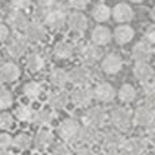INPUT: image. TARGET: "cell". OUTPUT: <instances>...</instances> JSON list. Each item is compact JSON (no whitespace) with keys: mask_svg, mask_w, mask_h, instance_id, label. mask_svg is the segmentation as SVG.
Returning <instances> with one entry per match:
<instances>
[{"mask_svg":"<svg viewBox=\"0 0 155 155\" xmlns=\"http://www.w3.org/2000/svg\"><path fill=\"white\" fill-rule=\"evenodd\" d=\"M109 121L114 129L127 132L134 124V113L128 107H116L109 113Z\"/></svg>","mask_w":155,"mask_h":155,"instance_id":"6da1fadb","label":"cell"},{"mask_svg":"<svg viewBox=\"0 0 155 155\" xmlns=\"http://www.w3.org/2000/svg\"><path fill=\"white\" fill-rule=\"evenodd\" d=\"M45 67V59L40 52H31L27 54L26 59V68L30 71L31 74H38L40 71L44 70Z\"/></svg>","mask_w":155,"mask_h":155,"instance_id":"83f0119b","label":"cell"},{"mask_svg":"<svg viewBox=\"0 0 155 155\" xmlns=\"http://www.w3.org/2000/svg\"><path fill=\"white\" fill-rule=\"evenodd\" d=\"M147 136H148V139H150L151 142L155 143V121L151 124V125L147 127Z\"/></svg>","mask_w":155,"mask_h":155,"instance_id":"ee69618b","label":"cell"},{"mask_svg":"<svg viewBox=\"0 0 155 155\" xmlns=\"http://www.w3.org/2000/svg\"><path fill=\"white\" fill-rule=\"evenodd\" d=\"M93 99V90L87 87H78L70 95V101L76 107H87Z\"/></svg>","mask_w":155,"mask_h":155,"instance_id":"9a60e30c","label":"cell"},{"mask_svg":"<svg viewBox=\"0 0 155 155\" xmlns=\"http://www.w3.org/2000/svg\"><path fill=\"white\" fill-rule=\"evenodd\" d=\"M79 128H80L79 121L72 117H68L60 123L59 128H57V134H59L60 139L63 142H67V143L76 142Z\"/></svg>","mask_w":155,"mask_h":155,"instance_id":"3957f363","label":"cell"},{"mask_svg":"<svg viewBox=\"0 0 155 155\" xmlns=\"http://www.w3.org/2000/svg\"><path fill=\"white\" fill-rule=\"evenodd\" d=\"M51 155H72V153H71V150L65 144L60 143V144L54 146V148L52 150V154Z\"/></svg>","mask_w":155,"mask_h":155,"instance_id":"60d3db41","label":"cell"},{"mask_svg":"<svg viewBox=\"0 0 155 155\" xmlns=\"http://www.w3.org/2000/svg\"><path fill=\"white\" fill-rule=\"evenodd\" d=\"M33 144V137L30 136L27 132H21L16 136H14L12 146L18 151H26L30 148V146Z\"/></svg>","mask_w":155,"mask_h":155,"instance_id":"d6a6232c","label":"cell"},{"mask_svg":"<svg viewBox=\"0 0 155 155\" xmlns=\"http://www.w3.org/2000/svg\"><path fill=\"white\" fill-rule=\"evenodd\" d=\"M53 54L59 60H68L75 54V46L67 41H59L53 46Z\"/></svg>","mask_w":155,"mask_h":155,"instance_id":"4316f807","label":"cell"},{"mask_svg":"<svg viewBox=\"0 0 155 155\" xmlns=\"http://www.w3.org/2000/svg\"><path fill=\"white\" fill-rule=\"evenodd\" d=\"M49 82L60 90V88H64L70 83V75L63 68H53L52 72L49 74Z\"/></svg>","mask_w":155,"mask_h":155,"instance_id":"f1b7e54d","label":"cell"},{"mask_svg":"<svg viewBox=\"0 0 155 155\" xmlns=\"http://www.w3.org/2000/svg\"><path fill=\"white\" fill-rule=\"evenodd\" d=\"M99 136L101 135H99L98 128H94V127L83 124V125H80L79 132H78L76 142L82 143V144H94L99 139Z\"/></svg>","mask_w":155,"mask_h":155,"instance_id":"603a6c76","label":"cell"},{"mask_svg":"<svg viewBox=\"0 0 155 155\" xmlns=\"http://www.w3.org/2000/svg\"><path fill=\"white\" fill-rule=\"evenodd\" d=\"M21 76V68L16 63L7 61L0 65V82L2 83H12Z\"/></svg>","mask_w":155,"mask_h":155,"instance_id":"e0dca14e","label":"cell"},{"mask_svg":"<svg viewBox=\"0 0 155 155\" xmlns=\"http://www.w3.org/2000/svg\"><path fill=\"white\" fill-rule=\"evenodd\" d=\"M154 155H155V153H154Z\"/></svg>","mask_w":155,"mask_h":155,"instance_id":"816d5d0a","label":"cell"},{"mask_svg":"<svg viewBox=\"0 0 155 155\" xmlns=\"http://www.w3.org/2000/svg\"><path fill=\"white\" fill-rule=\"evenodd\" d=\"M67 18L68 16H67V14H65L64 8L54 7L45 12L42 23L45 25L46 27H49L51 30H60V29H63V26L65 25Z\"/></svg>","mask_w":155,"mask_h":155,"instance_id":"277c9868","label":"cell"},{"mask_svg":"<svg viewBox=\"0 0 155 155\" xmlns=\"http://www.w3.org/2000/svg\"><path fill=\"white\" fill-rule=\"evenodd\" d=\"M113 37H114V41L118 45H127V44H129L134 40L135 30L129 25H120V26H117L114 29Z\"/></svg>","mask_w":155,"mask_h":155,"instance_id":"d4e9b609","label":"cell"},{"mask_svg":"<svg viewBox=\"0 0 155 155\" xmlns=\"http://www.w3.org/2000/svg\"><path fill=\"white\" fill-rule=\"evenodd\" d=\"M23 94L29 99H37L42 93V87L38 82H27L23 84Z\"/></svg>","mask_w":155,"mask_h":155,"instance_id":"836d02e7","label":"cell"},{"mask_svg":"<svg viewBox=\"0 0 155 155\" xmlns=\"http://www.w3.org/2000/svg\"><path fill=\"white\" fill-rule=\"evenodd\" d=\"M153 83H154V84H155V74H154V82H153Z\"/></svg>","mask_w":155,"mask_h":155,"instance_id":"f907efd6","label":"cell"},{"mask_svg":"<svg viewBox=\"0 0 155 155\" xmlns=\"http://www.w3.org/2000/svg\"><path fill=\"white\" fill-rule=\"evenodd\" d=\"M101 68L106 75H116L123 68V59L117 53H107L106 56L102 57Z\"/></svg>","mask_w":155,"mask_h":155,"instance_id":"30bf717a","label":"cell"},{"mask_svg":"<svg viewBox=\"0 0 155 155\" xmlns=\"http://www.w3.org/2000/svg\"><path fill=\"white\" fill-rule=\"evenodd\" d=\"M155 121V112L148 105H142L134 112V124L137 127H148Z\"/></svg>","mask_w":155,"mask_h":155,"instance_id":"8fae6325","label":"cell"},{"mask_svg":"<svg viewBox=\"0 0 155 155\" xmlns=\"http://www.w3.org/2000/svg\"><path fill=\"white\" fill-rule=\"evenodd\" d=\"M5 21H7V26L11 29L16 30V31H22L27 27L30 23L27 15L22 10H16V8H11L5 14Z\"/></svg>","mask_w":155,"mask_h":155,"instance_id":"8992f818","label":"cell"},{"mask_svg":"<svg viewBox=\"0 0 155 155\" xmlns=\"http://www.w3.org/2000/svg\"><path fill=\"white\" fill-rule=\"evenodd\" d=\"M132 72H134V76L136 78L139 82L148 83L154 78L155 71L150 63H135Z\"/></svg>","mask_w":155,"mask_h":155,"instance_id":"cb8c5ba5","label":"cell"},{"mask_svg":"<svg viewBox=\"0 0 155 155\" xmlns=\"http://www.w3.org/2000/svg\"><path fill=\"white\" fill-rule=\"evenodd\" d=\"M34 112L35 110L33 109L30 105L21 104L15 107L14 116H15V118L18 121H21V123H31L33 118H34Z\"/></svg>","mask_w":155,"mask_h":155,"instance_id":"f546056e","label":"cell"},{"mask_svg":"<svg viewBox=\"0 0 155 155\" xmlns=\"http://www.w3.org/2000/svg\"><path fill=\"white\" fill-rule=\"evenodd\" d=\"M112 16L120 25H127L134 19V10L127 3H118L112 10Z\"/></svg>","mask_w":155,"mask_h":155,"instance_id":"44dd1931","label":"cell"},{"mask_svg":"<svg viewBox=\"0 0 155 155\" xmlns=\"http://www.w3.org/2000/svg\"><path fill=\"white\" fill-rule=\"evenodd\" d=\"M48 106L53 110H63L67 107V105L70 104V94L64 90H57L52 91L48 95Z\"/></svg>","mask_w":155,"mask_h":155,"instance_id":"ac0fdd59","label":"cell"},{"mask_svg":"<svg viewBox=\"0 0 155 155\" xmlns=\"http://www.w3.org/2000/svg\"><path fill=\"white\" fill-rule=\"evenodd\" d=\"M90 38H91V44H93V45H97L101 48V46L107 45V44L112 41L113 34L109 27L99 25V26H95L93 29Z\"/></svg>","mask_w":155,"mask_h":155,"instance_id":"d6986e66","label":"cell"},{"mask_svg":"<svg viewBox=\"0 0 155 155\" xmlns=\"http://www.w3.org/2000/svg\"><path fill=\"white\" fill-rule=\"evenodd\" d=\"M75 46V53H78L82 60L87 64H95L97 61H101L102 57H104V53H102V49L97 45H87V44L79 42L76 44Z\"/></svg>","mask_w":155,"mask_h":155,"instance_id":"7a4b0ae2","label":"cell"},{"mask_svg":"<svg viewBox=\"0 0 155 155\" xmlns=\"http://www.w3.org/2000/svg\"><path fill=\"white\" fill-rule=\"evenodd\" d=\"M57 4V0H37V8L42 11H49L54 8Z\"/></svg>","mask_w":155,"mask_h":155,"instance_id":"f35d334b","label":"cell"},{"mask_svg":"<svg viewBox=\"0 0 155 155\" xmlns=\"http://www.w3.org/2000/svg\"><path fill=\"white\" fill-rule=\"evenodd\" d=\"M8 37H10V27L5 23L0 22V44L5 42L8 40Z\"/></svg>","mask_w":155,"mask_h":155,"instance_id":"7bdbcfd3","label":"cell"},{"mask_svg":"<svg viewBox=\"0 0 155 155\" xmlns=\"http://www.w3.org/2000/svg\"><path fill=\"white\" fill-rule=\"evenodd\" d=\"M27 48H29V41L23 35H15L8 41L7 46H5V53L11 57V59H19L26 53Z\"/></svg>","mask_w":155,"mask_h":155,"instance_id":"52a82bcc","label":"cell"},{"mask_svg":"<svg viewBox=\"0 0 155 155\" xmlns=\"http://www.w3.org/2000/svg\"><path fill=\"white\" fill-rule=\"evenodd\" d=\"M75 155H95V153H94L91 148H88V147H82V148H79V150L76 151Z\"/></svg>","mask_w":155,"mask_h":155,"instance_id":"f6af8a7d","label":"cell"},{"mask_svg":"<svg viewBox=\"0 0 155 155\" xmlns=\"http://www.w3.org/2000/svg\"><path fill=\"white\" fill-rule=\"evenodd\" d=\"M107 118H109V114L101 106H94L90 107L88 110H86V113L83 114V123L86 125L94 127V128H101L106 124Z\"/></svg>","mask_w":155,"mask_h":155,"instance_id":"5b68a950","label":"cell"},{"mask_svg":"<svg viewBox=\"0 0 155 155\" xmlns=\"http://www.w3.org/2000/svg\"><path fill=\"white\" fill-rule=\"evenodd\" d=\"M150 16H151V19L155 22V7H153V10H151V12H150Z\"/></svg>","mask_w":155,"mask_h":155,"instance_id":"7dc6e473","label":"cell"},{"mask_svg":"<svg viewBox=\"0 0 155 155\" xmlns=\"http://www.w3.org/2000/svg\"><path fill=\"white\" fill-rule=\"evenodd\" d=\"M14 104V95L7 87L0 86V109L5 110L11 107Z\"/></svg>","mask_w":155,"mask_h":155,"instance_id":"e575fe53","label":"cell"},{"mask_svg":"<svg viewBox=\"0 0 155 155\" xmlns=\"http://www.w3.org/2000/svg\"><path fill=\"white\" fill-rule=\"evenodd\" d=\"M116 95H117V91H116L114 87L107 82L97 83L93 88V98L97 99L98 102H102V104L112 102L113 99L116 98Z\"/></svg>","mask_w":155,"mask_h":155,"instance_id":"ba28073f","label":"cell"},{"mask_svg":"<svg viewBox=\"0 0 155 155\" xmlns=\"http://www.w3.org/2000/svg\"><path fill=\"white\" fill-rule=\"evenodd\" d=\"M54 110L51 109L49 106L46 107H41V109L35 110L34 112V118H33V123L37 124L40 127H48L51 125L54 121Z\"/></svg>","mask_w":155,"mask_h":155,"instance_id":"484cf974","label":"cell"},{"mask_svg":"<svg viewBox=\"0 0 155 155\" xmlns=\"http://www.w3.org/2000/svg\"><path fill=\"white\" fill-rule=\"evenodd\" d=\"M144 41L150 45H155V25L147 26L144 30Z\"/></svg>","mask_w":155,"mask_h":155,"instance_id":"ab89813d","label":"cell"},{"mask_svg":"<svg viewBox=\"0 0 155 155\" xmlns=\"http://www.w3.org/2000/svg\"><path fill=\"white\" fill-rule=\"evenodd\" d=\"M91 16L95 22L98 23H104V22H107L112 16V10L107 7L104 3H98V4L94 5L93 11H91Z\"/></svg>","mask_w":155,"mask_h":155,"instance_id":"4dcf8cb0","label":"cell"},{"mask_svg":"<svg viewBox=\"0 0 155 155\" xmlns=\"http://www.w3.org/2000/svg\"><path fill=\"white\" fill-rule=\"evenodd\" d=\"M147 148V140L143 137H131L124 140L121 153L124 155H142Z\"/></svg>","mask_w":155,"mask_h":155,"instance_id":"7c38bea8","label":"cell"},{"mask_svg":"<svg viewBox=\"0 0 155 155\" xmlns=\"http://www.w3.org/2000/svg\"><path fill=\"white\" fill-rule=\"evenodd\" d=\"M0 155H11V153L8 150H2L0 148Z\"/></svg>","mask_w":155,"mask_h":155,"instance_id":"c3c4849f","label":"cell"},{"mask_svg":"<svg viewBox=\"0 0 155 155\" xmlns=\"http://www.w3.org/2000/svg\"><path fill=\"white\" fill-rule=\"evenodd\" d=\"M14 127V116L8 112H0V129L8 131Z\"/></svg>","mask_w":155,"mask_h":155,"instance_id":"d590c367","label":"cell"},{"mask_svg":"<svg viewBox=\"0 0 155 155\" xmlns=\"http://www.w3.org/2000/svg\"><path fill=\"white\" fill-rule=\"evenodd\" d=\"M67 4L70 8L78 11V12H82L87 8L88 5V0H67Z\"/></svg>","mask_w":155,"mask_h":155,"instance_id":"8d00e7d4","label":"cell"},{"mask_svg":"<svg viewBox=\"0 0 155 155\" xmlns=\"http://www.w3.org/2000/svg\"><path fill=\"white\" fill-rule=\"evenodd\" d=\"M46 34H48L46 26L37 21L30 22V23L27 25V27L25 29V37H26V40L30 41V42H34V44L42 42L46 38Z\"/></svg>","mask_w":155,"mask_h":155,"instance_id":"9c48e42d","label":"cell"},{"mask_svg":"<svg viewBox=\"0 0 155 155\" xmlns=\"http://www.w3.org/2000/svg\"><path fill=\"white\" fill-rule=\"evenodd\" d=\"M104 155H124V154L120 153V151H117V150H113V151H107V153H105Z\"/></svg>","mask_w":155,"mask_h":155,"instance_id":"bcb514c9","label":"cell"},{"mask_svg":"<svg viewBox=\"0 0 155 155\" xmlns=\"http://www.w3.org/2000/svg\"><path fill=\"white\" fill-rule=\"evenodd\" d=\"M12 8H16V10H25V8L30 7L33 0H10Z\"/></svg>","mask_w":155,"mask_h":155,"instance_id":"b9f144b4","label":"cell"},{"mask_svg":"<svg viewBox=\"0 0 155 155\" xmlns=\"http://www.w3.org/2000/svg\"><path fill=\"white\" fill-rule=\"evenodd\" d=\"M102 144H104L105 148H107L109 151L113 150H118L121 148L124 143V136H123V132L117 131V129L112 128V129H107L106 132H104L102 135Z\"/></svg>","mask_w":155,"mask_h":155,"instance_id":"4fadbf2b","label":"cell"},{"mask_svg":"<svg viewBox=\"0 0 155 155\" xmlns=\"http://www.w3.org/2000/svg\"><path fill=\"white\" fill-rule=\"evenodd\" d=\"M70 75V82L79 87H84L91 80V71L86 65H76L68 72Z\"/></svg>","mask_w":155,"mask_h":155,"instance_id":"2e32d148","label":"cell"},{"mask_svg":"<svg viewBox=\"0 0 155 155\" xmlns=\"http://www.w3.org/2000/svg\"><path fill=\"white\" fill-rule=\"evenodd\" d=\"M67 23H68V27H70L71 31L78 33V34H83L88 27L87 18H86L82 12H78V11H74V12H71L70 15H68Z\"/></svg>","mask_w":155,"mask_h":155,"instance_id":"7402d4cb","label":"cell"},{"mask_svg":"<svg viewBox=\"0 0 155 155\" xmlns=\"http://www.w3.org/2000/svg\"><path fill=\"white\" fill-rule=\"evenodd\" d=\"M131 2H134V3H142L143 0H131Z\"/></svg>","mask_w":155,"mask_h":155,"instance_id":"681fc988","label":"cell"},{"mask_svg":"<svg viewBox=\"0 0 155 155\" xmlns=\"http://www.w3.org/2000/svg\"><path fill=\"white\" fill-rule=\"evenodd\" d=\"M54 142V135L49 129H40L33 137V144H34L37 151H45L53 144Z\"/></svg>","mask_w":155,"mask_h":155,"instance_id":"ffe728a7","label":"cell"},{"mask_svg":"<svg viewBox=\"0 0 155 155\" xmlns=\"http://www.w3.org/2000/svg\"><path fill=\"white\" fill-rule=\"evenodd\" d=\"M136 95H137V91L136 88L134 87L132 84H123L120 87V90L117 91V97L123 104H131L136 99Z\"/></svg>","mask_w":155,"mask_h":155,"instance_id":"1f68e13d","label":"cell"},{"mask_svg":"<svg viewBox=\"0 0 155 155\" xmlns=\"http://www.w3.org/2000/svg\"><path fill=\"white\" fill-rule=\"evenodd\" d=\"M154 56V48L146 41H140L132 48V57L136 63H148Z\"/></svg>","mask_w":155,"mask_h":155,"instance_id":"5bb4252c","label":"cell"},{"mask_svg":"<svg viewBox=\"0 0 155 155\" xmlns=\"http://www.w3.org/2000/svg\"><path fill=\"white\" fill-rule=\"evenodd\" d=\"M14 137L7 132H2L0 134V148L2 150H8L10 147H12Z\"/></svg>","mask_w":155,"mask_h":155,"instance_id":"74e56055","label":"cell"}]
</instances>
